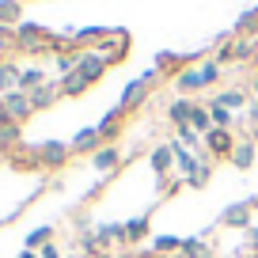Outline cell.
I'll list each match as a JSON object with an SVG mask.
<instances>
[{
    "label": "cell",
    "mask_w": 258,
    "mask_h": 258,
    "mask_svg": "<svg viewBox=\"0 0 258 258\" xmlns=\"http://www.w3.org/2000/svg\"><path fill=\"white\" fill-rule=\"evenodd\" d=\"M19 258H38V250H23V254H19Z\"/></svg>",
    "instance_id": "60d3db41"
},
{
    "label": "cell",
    "mask_w": 258,
    "mask_h": 258,
    "mask_svg": "<svg viewBox=\"0 0 258 258\" xmlns=\"http://www.w3.org/2000/svg\"><path fill=\"white\" fill-rule=\"evenodd\" d=\"M42 84H49L46 80V73H42V69H23V73H19V91H27V95H31V91H38Z\"/></svg>",
    "instance_id": "cb8c5ba5"
},
{
    "label": "cell",
    "mask_w": 258,
    "mask_h": 258,
    "mask_svg": "<svg viewBox=\"0 0 258 258\" xmlns=\"http://www.w3.org/2000/svg\"><path fill=\"white\" fill-rule=\"evenodd\" d=\"M148 250H156V254H163V258H175V254H182V239H178V235H156Z\"/></svg>",
    "instance_id": "7402d4cb"
},
{
    "label": "cell",
    "mask_w": 258,
    "mask_h": 258,
    "mask_svg": "<svg viewBox=\"0 0 258 258\" xmlns=\"http://www.w3.org/2000/svg\"><path fill=\"white\" fill-rule=\"evenodd\" d=\"M118 163H121V148H118V145H103L95 156H91V167H95V171H103V175L118 171Z\"/></svg>",
    "instance_id": "5bb4252c"
},
{
    "label": "cell",
    "mask_w": 258,
    "mask_h": 258,
    "mask_svg": "<svg viewBox=\"0 0 258 258\" xmlns=\"http://www.w3.org/2000/svg\"><path fill=\"white\" fill-rule=\"evenodd\" d=\"M148 167H152L156 178H171V171H175V152H171V145H156L152 152H148Z\"/></svg>",
    "instance_id": "ba28073f"
},
{
    "label": "cell",
    "mask_w": 258,
    "mask_h": 258,
    "mask_svg": "<svg viewBox=\"0 0 258 258\" xmlns=\"http://www.w3.org/2000/svg\"><path fill=\"white\" fill-rule=\"evenodd\" d=\"M125 46H129V34L118 27V31H110L103 42H99V53H103V61H106V64H118L121 57H125Z\"/></svg>",
    "instance_id": "5b68a950"
},
{
    "label": "cell",
    "mask_w": 258,
    "mask_h": 258,
    "mask_svg": "<svg viewBox=\"0 0 258 258\" xmlns=\"http://www.w3.org/2000/svg\"><path fill=\"white\" fill-rule=\"evenodd\" d=\"M16 145H23V125L12 121V125L0 129V148H16Z\"/></svg>",
    "instance_id": "4dcf8cb0"
},
{
    "label": "cell",
    "mask_w": 258,
    "mask_h": 258,
    "mask_svg": "<svg viewBox=\"0 0 258 258\" xmlns=\"http://www.w3.org/2000/svg\"><path fill=\"white\" fill-rule=\"evenodd\" d=\"M16 49L19 53H46V49H53V31H46L42 23H19Z\"/></svg>",
    "instance_id": "6da1fadb"
},
{
    "label": "cell",
    "mask_w": 258,
    "mask_h": 258,
    "mask_svg": "<svg viewBox=\"0 0 258 258\" xmlns=\"http://www.w3.org/2000/svg\"><path fill=\"white\" fill-rule=\"evenodd\" d=\"M209 106V118H213V129H235L232 121L239 118V114H232V110H224L220 103H205Z\"/></svg>",
    "instance_id": "d4e9b609"
},
{
    "label": "cell",
    "mask_w": 258,
    "mask_h": 258,
    "mask_svg": "<svg viewBox=\"0 0 258 258\" xmlns=\"http://www.w3.org/2000/svg\"><path fill=\"white\" fill-rule=\"evenodd\" d=\"M194 106H198V103H194L190 95H178V99H171V103H167V121H171L175 129H186V125H190V114H194Z\"/></svg>",
    "instance_id": "30bf717a"
},
{
    "label": "cell",
    "mask_w": 258,
    "mask_h": 258,
    "mask_svg": "<svg viewBox=\"0 0 258 258\" xmlns=\"http://www.w3.org/2000/svg\"><path fill=\"white\" fill-rule=\"evenodd\" d=\"M69 156H73V148L64 141H42V145H34L38 167H61V163H69Z\"/></svg>",
    "instance_id": "3957f363"
},
{
    "label": "cell",
    "mask_w": 258,
    "mask_h": 258,
    "mask_svg": "<svg viewBox=\"0 0 258 258\" xmlns=\"http://www.w3.org/2000/svg\"><path fill=\"white\" fill-rule=\"evenodd\" d=\"M125 235H129V247L133 243H141L148 235V217H133V220H125Z\"/></svg>",
    "instance_id": "f546056e"
},
{
    "label": "cell",
    "mask_w": 258,
    "mask_h": 258,
    "mask_svg": "<svg viewBox=\"0 0 258 258\" xmlns=\"http://www.w3.org/2000/svg\"><path fill=\"white\" fill-rule=\"evenodd\" d=\"M235 145H239L235 129H209V133H205V156H209L213 163L217 160H232Z\"/></svg>",
    "instance_id": "7a4b0ae2"
},
{
    "label": "cell",
    "mask_w": 258,
    "mask_h": 258,
    "mask_svg": "<svg viewBox=\"0 0 258 258\" xmlns=\"http://www.w3.org/2000/svg\"><path fill=\"white\" fill-rule=\"evenodd\" d=\"M198 73H202V80H205V88H209V84H217L220 76H224V69H220L217 61H202L198 64Z\"/></svg>",
    "instance_id": "d6a6232c"
},
{
    "label": "cell",
    "mask_w": 258,
    "mask_h": 258,
    "mask_svg": "<svg viewBox=\"0 0 258 258\" xmlns=\"http://www.w3.org/2000/svg\"><path fill=\"white\" fill-rule=\"evenodd\" d=\"M190 129H194V133H202V137H205V133H209V129H213L209 106H202V103L194 106V114H190Z\"/></svg>",
    "instance_id": "484cf974"
},
{
    "label": "cell",
    "mask_w": 258,
    "mask_h": 258,
    "mask_svg": "<svg viewBox=\"0 0 258 258\" xmlns=\"http://www.w3.org/2000/svg\"><path fill=\"white\" fill-rule=\"evenodd\" d=\"M121 118H125V110H121V106H110V110L99 118V137H103V145H114V141H118Z\"/></svg>",
    "instance_id": "7c38bea8"
},
{
    "label": "cell",
    "mask_w": 258,
    "mask_h": 258,
    "mask_svg": "<svg viewBox=\"0 0 258 258\" xmlns=\"http://www.w3.org/2000/svg\"><path fill=\"white\" fill-rule=\"evenodd\" d=\"M19 16H23L19 0H0V23L4 27H19Z\"/></svg>",
    "instance_id": "83f0119b"
},
{
    "label": "cell",
    "mask_w": 258,
    "mask_h": 258,
    "mask_svg": "<svg viewBox=\"0 0 258 258\" xmlns=\"http://www.w3.org/2000/svg\"><path fill=\"white\" fill-rule=\"evenodd\" d=\"M12 53H16V27H4V23H0V64L8 61Z\"/></svg>",
    "instance_id": "f1b7e54d"
},
{
    "label": "cell",
    "mask_w": 258,
    "mask_h": 258,
    "mask_svg": "<svg viewBox=\"0 0 258 258\" xmlns=\"http://www.w3.org/2000/svg\"><path fill=\"white\" fill-rule=\"evenodd\" d=\"M57 99H61V88H57V84H42L38 91H31V103H34V110H46V106H53Z\"/></svg>",
    "instance_id": "44dd1931"
},
{
    "label": "cell",
    "mask_w": 258,
    "mask_h": 258,
    "mask_svg": "<svg viewBox=\"0 0 258 258\" xmlns=\"http://www.w3.org/2000/svg\"><path fill=\"white\" fill-rule=\"evenodd\" d=\"M145 99H148V84H145V80H141V76H137V80H133V84H125V91H121L118 106H121V110H133V106H141V103H145Z\"/></svg>",
    "instance_id": "9a60e30c"
},
{
    "label": "cell",
    "mask_w": 258,
    "mask_h": 258,
    "mask_svg": "<svg viewBox=\"0 0 258 258\" xmlns=\"http://www.w3.org/2000/svg\"><path fill=\"white\" fill-rule=\"evenodd\" d=\"M232 42H235V61H254V53H258L254 38H232Z\"/></svg>",
    "instance_id": "1f68e13d"
},
{
    "label": "cell",
    "mask_w": 258,
    "mask_h": 258,
    "mask_svg": "<svg viewBox=\"0 0 258 258\" xmlns=\"http://www.w3.org/2000/svg\"><path fill=\"white\" fill-rule=\"evenodd\" d=\"M202 88H205V80H202L198 69H182V73H175V91H178V95H190V91H202Z\"/></svg>",
    "instance_id": "e0dca14e"
},
{
    "label": "cell",
    "mask_w": 258,
    "mask_h": 258,
    "mask_svg": "<svg viewBox=\"0 0 258 258\" xmlns=\"http://www.w3.org/2000/svg\"><path fill=\"white\" fill-rule=\"evenodd\" d=\"M4 106H8L12 121H19V125H23V121H27V118L34 114V103H31V95H27V91H19V88L4 95Z\"/></svg>",
    "instance_id": "52a82bcc"
},
{
    "label": "cell",
    "mask_w": 258,
    "mask_h": 258,
    "mask_svg": "<svg viewBox=\"0 0 258 258\" xmlns=\"http://www.w3.org/2000/svg\"><path fill=\"white\" fill-rule=\"evenodd\" d=\"M38 258H61V250H57V247H53V243H46V247H42V250H38Z\"/></svg>",
    "instance_id": "8d00e7d4"
},
{
    "label": "cell",
    "mask_w": 258,
    "mask_h": 258,
    "mask_svg": "<svg viewBox=\"0 0 258 258\" xmlns=\"http://www.w3.org/2000/svg\"><path fill=\"white\" fill-rule=\"evenodd\" d=\"M228 163H232L235 171H250V167H254V141L243 137L239 145H235V152H232V160H228Z\"/></svg>",
    "instance_id": "2e32d148"
},
{
    "label": "cell",
    "mask_w": 258,
    "mask_h": 258,
    "mask_svg": "<svg viewBox=\"0 0 258 258\" xmlns=\"http://www.w3.org/2000/svg\"><path fill=\"white\" fill-rule=\"evenodd\" d=\"M141 80H145V84H148V88H152V84H156V80H160V69H145V73H141Z\"/></svg>",
    "instance_id": "d590c367"
},
{
    "label": "cell",
    "mask_w": 258,
    "mask_h": 258,
    "mask_svg": "<svg viewBox=\"0 0 258 258\" xmlns=\"http://www.w3.org/2000/svg\"><path fill=\"white\" fill-rule=\"evenodd\" d=\"M137 258H163V254H156V250H137Z\"/></svg>",
    "instance_id": "ab89813d"
},
{
    "label": "cell",
    "mask_w": 258,
    "mask_h": 258,
    "mask_svg": "<svg viewBox=\"0 0 258 258\" xmlns=\"http://www.w3.org/2000/svg\"><path fill=\"white\" fill-rule=\"evenodd\" d=\"M182 254L186 258H217V250H213V235L209 232L186 235V239H182Z\"/></svg>",
    "instance_id": "4fadbf2b"
},
{
    "label": "cell",
    "mask_w": 258,
    "mask_h": 258,
    "mask_svg": "<svg viewBox=\"0 0 258 258\" xmlns=\"http://www.w3.org/2000/svg\"><path fill=\"white\" fill-rule=\"evenodd\" d=\"M175 258H186V254H175Z\"/></svg>",
    "instance_id": "7bdbcfd3"
},
{
    "label": "cell",
    "mask_w": 258,
    "mask_h": 258,
    "mask_svg": "<svg viewBox=\"0 0 258 258\" xmlns=\"http://www.w3.org/2000/svg\"><path fill=\"white\" fill-rule=\"evenodd\" d=\"M235 61V42H220V53H217V64L224 69V64Z\"/></svg>",
    "instance_id": "836d02e7"
},
{
    "label": "cell",
    "mask_w": 258,
    "mask_h": 258,
    "mask_svg": "<svg viewBox=\"0 0 258 258\" xmlns=\"http://www.w3.org/2000/svg\"><path fill=\"white\" fill-rule=\"evenodd\" d=\"M250 209H254L250 202H232V205H224L220 224H224V228H250Z\"/></svg>",
    "instance_id": "8fae6325"
},
{
    "label": "cell",
    "mask_w": 258,
    "mask_h": 258,
    "mask_svg": "<svg viewBox=\"0 0 258 258\" xmlns=\"http://www.w3.org/2000/svg\"><path fill=\"white\" fill-rule=\"evenodd\" d=\"M106 69H110V64L103 61V53H99V49H84L80 61H76V73H80L88 84H99V80L106 76Z\"/></svg>",
    "instance_id": "277c9868"
},
{
    "label": "cell",
    "mask_w": 258,
    "mask_h": 258,
    "mask_svg": "<svg viewBox=\"0 0 258 258\" xmlns=\"http://www.w3.org/2000/svg\"><path fill=\"white\" fill-rule=\"evenodd\" d=\"M57 88H61V95H69V99H80L84 91L91 88V84L84 80L80 73H69V76H61V84H57Z\"/></svg>",
    "instance_id": "ffe728a7"
},
{
    "label": "cell",
    "mask_w": 258,
    "mask_h": 258,
    "mask_svg": "<svg viewBox=\"0 0 258 258\" xmlns=\"http://www.w3.org/2000/svg\"><path fill=\"white\" fill-rule=\"evenodd\" d=\"M156 61H160V69H178V73H182V57L178 53H160Z\"/></svg>",
    "instance_id": "e575fe53"
},
{
    "label": "cell",
    "mask_w": 258,
    "mask_h": 258,
    "mask_svg": "<svg viewBox=\"0 0 258 258\" xmlns=\"http://www.w3.org/2000/svg\"><path fill=\"white\" fill-rule=\"evenodd\" d=\"M69 148H73V156H95L99 148H103V137H99V125H84L80 133H76V137L69 141Z\"/></svg>",
    "instance_id": "8992f818"
},
{
    "label": "cell",
    "mask_w": 258,
    "mask_h": 258,
    "mask_svg": "<svg viewBox=\"0 0 258 258\" xmlns=\"http://www.w3.org/2000/svg\"><path fill=\"white\" fill-rule=\"evenodd\" d=\"M4 125H12V114H8V106H4V99H0V129Z\"/></svg>",
    "instance_id": "74e56055"
},
{
    "label": "cell",
    "mask_w": 258,
    "mask_h": 258,
    "mask_svg": "<svg viewBox=\"0 0 258 258\" xmlns=\"http://www.w3.org/2000/svg\"><path fill=\"white\" fill-rule=\"evenodd\" d=\"M46 243H53V224H42V228H34V232L27 235V250H42Z\"/></svg>",
    "instance_id": "4316f807"
},
{
    "label": "cell",
    "mask_w": 258,
    "mask_h": 258,
    "mask_svg": "<svg viewBox=\"0 0 258 258\" xmlns=\"http://www.w3.org/2000/svg\"><path fill=\"white\" fill-rule=\"evenodd\" d=\"M213 171H217V163H213V160H202V167L186 178V186H190V190H205V186L213 182Z\"/></svg>",
    "instance_id": "603a6c76"
},
{
    "label": "cell",
    "mask_w": 258,
    "mask_h": 258,
    "mask_svg": "<svg viewBox=\"0 0 258 258\" xmlns=\"http://www.w3.org/2000/svg\"><path fill=\"white\" fill-rule=\"evenodd\" d=\"M235 38H258V8L239 12V19H235Z\"/></svg>",
    "instance_id": "ac0fdd59"
},
{
    "label": "cell",
    "mask_w": 258,
    "mask_h": 258,
    "mask_svg": "<svg viewBox=\"0 0 258 258\" xmlns=\"http://www.w3.org/2000/svg\"><path fill=\"white\" fill-rule=\"evenodd\" d=\"M247 247H258V224L247 228Z\"/></svg>",
    "instance_id": "f35d334b"
},
{
    "label": "cell",
    "mask_w": 258,
    "mask_h": 258,
    "mask_svg": "<svg viewBox=\"0 0 258 258\" xmlns=\"http://www.w3.org/2000/svg\"><path fill=\"white\" fill-rule=\"evenodd\" d=\"M250 91H254V99H258V76H254V84H250Z\"/></svg>",
    "instance_id": "b9f144b4"
},
{
    "label": "cell",
    "mask_w": 258,
    "mask_h": 258,
    "mask_svg": "<svg viewBox=\"0 0 258 258\" xmlns=\"http://www.w3.org/2000/svg\"><path fill=\"white\" fill-rule=\"evenodd\" d=\"M209 103H220L224 110H232V114H247V106H250V95L247 91H239V88H224L220 95H209Z\"/></svg>",
    "instance_id": "9c48e42d"
},
{
    "label": "cell",
    "mask_w": 258,
    "mask_h": 258,
    "mask_svg": "<svg viewBox=\"0 0 258 258\" xmlns=\"http://www.w3.org/2000/svg\"><path fill=\"white\" fill-rule=\"evenodd\" d=\"M19 73H23V69H19L16 61H4V64H0V99L19 88Z\"/></svg>",
    "instance_id": "d6986e66"
}]
</instances>
